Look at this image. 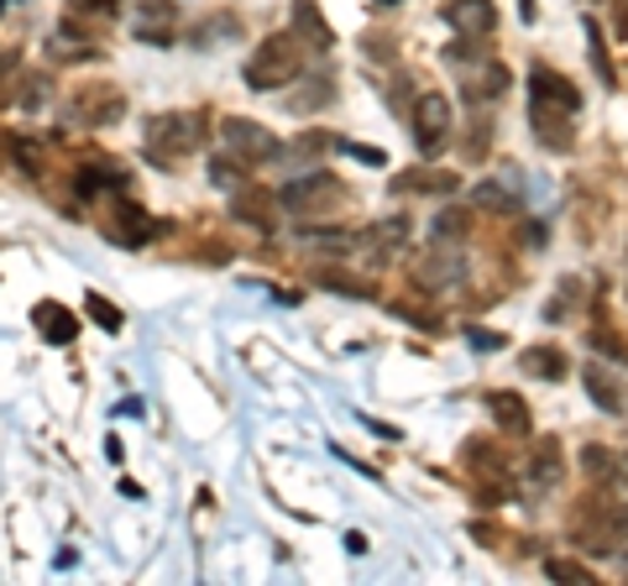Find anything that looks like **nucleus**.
I'll return each instance as SVG.
<instances>
[{
	"instance_id": "nucleus-34",
	"label": "nucleus",
	"mask_w": 628,
	"mask_h": 586,
	"mask_svg": "<svg viewBox=\"0 0 628 586\" xmlns=\"http://www.w3.org/2000/svg\"><path fill=\"white\" fill-rule=\"evenodd\" d=\"M346 152H351V158H362V163H387L377 147H357V141H346Z\"/></svg>"
},
{
	"instance_id": "nucleus-31",
	"label": "nucleus",
	"mask_w": 628,
	"mask_h": 586,
	"mask_svg": "<svg viewBox=\"0 0 628 586\" xmlns=\"http://www.w3.org/2000/svg\"><path fill=\"white\" fill-rule=\"evenodd\" d=\"M586 47H592V64H597V73H603V79H613V64H607V53H603V26H597V22H586Z\"/></svg>"
},
{
	"instance_id": "nucleus-10",
	"label": "nucleus",
	"mask_w": 628,
	"mask_h": 586,
	"mask_svg": "<svg viewBox=\"0 0 628 586\" xmlns=\"http://www.w3.org/2000/svg\"><path fill=\"white\" fill-rule=\"evenodd\" d=\"M137 37L152 47H168L178 37V11H173V0H147L142 11H137Z\"/></svg>"
},
{
	"instance_id": "nucleus-29",
	"label": "nucleus",
	"mask_w": 628,
	"mask_h": 586,
	"mask_svg": "<svg viewBox=\"0 0 628 586\" xmlns=\"http://www.w3.org/2000/svg\"><path fill=\"white\" fill-rule=\"evenodd\" d=\"M592 346H597V356H613V361H628V346L613 335V325H603L597 320V330H592Z\"/></svg>"
},
{
	"instance_id": "nucleus-27",
	"label": "nucleus",
	"mask_w": 628,
	"mask_h": 586,
	"mask_svg": "<svg viewBox=\"0 0 628 586\" xmlns=\"http://www.w3.org/2000/svg\"><path fill=\"white\" fill-rule=\"evenodd\" d=\"M545 576H550V582H592V571H586V565H581V561H560V555L545 561Z\"/></svg>"
},
{
	"instance_id": "nucleus-5",
	"label": "nucleus",
	"mask_w": 628,
	"mask_h": 586,
	"mask_svg": "<svg viewBox=\"0 0 628 586\" xmlns=\"http://www.w3.org/2000/svg\"><path fill=\"white\" fill-rule=\"evenodd\" d=\"M126 111V94L116 90V84H105V79H95V84H79L69 100V116L79 120V126H116Z\"/></svg>"
},
{
	"instance_id": "nucleus-2",
	"label": "nucleus",
	"mask_w": 628,
	"mask_h": 586,
	"mask_svg": "<svg viewBox=\"0 0 628 586\" xmlns=\"http://www.w3.org/2000/svg\"><path fill=\"white\" fill-rule=\"evenodd\" d=\"M142 147L147 158L158 168H173L178 158H189L205 147V120L194 116V111H168V116H152L142 131Z\"/></svg>"
},
{
	"instance_id": "nucleus-13",
	"label": "nucleus",
	"mask_w": 628,
	"mask_h": 586,
	"mask_svg": "<svg viewBox=\"0 0 628 586\" xmlns=\"http://www.w3.org/2000/svg\"><path fill=\"white\" fill-rule=\"evenodd\" d=\"M461 273H466V267H461V241H435V246L425 252V262H419V278L430 283V288H435V283H461Z\"/></svg>"
},
{
	"instance_id": "nucleus-25",
	"label": "nucleus",
	"mask_w": 628,
	"mask_h": 586,
	"mask_svg": "<svg viewBox=\"0 0 628 586\" xmlns=\"http://www.w3.org/2000/svg\"><path fill=\"white\" fill-rule=\"evenodd\" d=\"M503 90H508V73L498 69V64H492L487 73H477V79H466V100H472V105H482V100H498Z\"/></svg>"
},
{
	"instance_id": "nucleus-7",
	"label": "nucleus",
	"mask_w": 628,
	"mask_h": 586,
	"mask_svg": "<svg viewBox=\"0 0 628 586\" xmlns=\"http://www.w3.org/2000/svg\"><path fill=\"white\" fill-rule=\"evenodd\" d=\"M105 235H111V241H121V246H147V241L158 235V220H152L142 205L116 199V205H111V220H105Z\"/></svg>"
},
{
	"instance_id": "nucleus-4",
	"label": "nucleus",
	"mask_w": 628,
	"mask_h": 586,
	"mask_svg": "<svg viewBox=\"0 0 628 586\" xmlns=\"http://www.w3.org/2000/svg\"><path fill=\"white\" fill-rule=\"evenodd\" d=\"M278 205L289 215H330L346 205V184H340L336 173H304V179H293V184L278 188Z\"/></svg>"
},
{
	"instance_id": "nucleus-26",
	"label": "nucleus",
	"mask_w": 628,
	"mask_h": 586,
	"mask_svg": "<svg viewBox=\"0 0 628 586\" xmlns=\"http://www.w3.org/2000/svg\"><path fill=\"white\" fill-rule=\"evenodd\" d=\"M581 461H586V471H592V476H597V482H613V476H618V456H613V450H603V446H586L581 450Z\"/></svg>"
},
{
	"instance_id": "nucleus-15",
	"label": "nucleus",
	"mask_w": 628,
	"mask_h": 586,
	"mask_svg": "<svg viewBox=\"0 0 628 586\" xmlns=\"http://www.w3.org/2000/svg\"><path fill=\"white\" fill-rule=\"evenodd\" d=\"M530 120H534V137L545 141V147H556V152L571 147V111H560V105H530Z\"/></svg>"
},
{
	"instance_id": "nucleus-35",
	"label": "nucleus",
	"mask_w": 628,
	"mask_h": 586,
	"mask_svg": "<svg viewBox=\"0 0 628 586\" xmlns=\"http://www.w3.org/2000/svg\"><path fill=\"white\" fill-rule=\"evenodd\" d=\"M73 11H116V0H69Z\"/></svg>"
},
{
	"instance_id": "nucleus-12",
	"label": "nucleus",
	"mask_w": 628,
	"mask_h": 586,
	"mask_svg": "<svg viewBox=\"0 0 628 586\" xmlns=\"http://www.w3.org/2000/svg\"><path fill=\"white\" fill-rule=\"evenodd\" d=\"M560 476H566V456H560V440H539L530 456V487L534 493H556Z\"/></svg>"
},
{
	"instance_id": "nucleus-20",
	"label": "nucleus",
	"mask_w": 628,
	"mask_h": 586,
	"mask_svg": "<svg viewBox=\"0 0 628 586\" xmlns=\"http://www.w3.org/2000/svg\"><path fill=\"white\" fill-rule=\"evenodd\" d=\"M48 94H53V84L43 79V73H16V84L5 90V100H11V105H22V111H43V105H48Z\"/></svg>"
},
{
	"instance_id": "nucleus-28",
	"label": "nucleus",
	"mask_w": 628,
	"mask_h": 586,
	"mask_svg": "<svg viewBox=\"0 0 628 586\" xmlns=\"http://www.w3.org/2000/svg\"><path fill=\"white\" fill-rule=\"evenodd\" d=\"M90 320H95V325H105V330H121L126 325V314L116 305H111V299H100V294H90Z\"/></svg>"
},
{
	"instance_id": "nucleus-11",
	"label": "nucleus",
	"mask_w": 628,
	"mask_h": 586,
	"mask_svg": "<svg viewBox=\"0 0 628 586\" xmlns=\"http://www.w3.org/2000/svg\"><path fill=\"white\" fill-rule=\"evenodd\" d=\"M461 179L451 173V168H409V173H398L393 179V194H456Z\"/></svg>"
},
{
	"instance_id": "nucleus-16",
	"label": "nucleus",
	"mask_w": 628,
	"mask_h": 586,
	"mask_svg": "<svg viewBox=\"0 0 628 586\" xmlns=\"http://www.w3.org/2000/svg\"><path fill=\"white\" fill-rule=\"evenodd\" d=\"M32 325L43 330V341H48V346H69L73 335H79V320H73L63 305H53V299H43V305L32 309Z\"/></svg>"
},
{
	"instance_id": "nucleus-19",
	"label": "nucleus",
	"mask_w": 628,
	"mask_h": 586,
	"mask_svg": "<svg viewBox=\"0 0 628 586\" xmlns=\"http://www.w3.org/2000/svg\"><path fill=\"white\" fill-rule=\"evenodd\" d=\"M524 372L545 377V382H560V377L571 372V356L560 352V346H530L524 352Z\"/></svg>"
},
{
	"instance_id": "nucleus-6",
	"label": "nucleus",
	"mask_w": 628,
	"mask_h": 586,
	"mask_svg": "<svg viewBox=\"0 0 628 586\" xmlns=\"http://www.w3.org/2000/svg\"><path fill=\"white\" fill-rule=\"evenodd\" d=\"M414 141H419L425 158H435L440 147L451 141V100H445L440 90L414 100Z\"/></svg>"
},
{
	"instance_id": "nucleus-14",
	"label": "nucleus",
	"mask_w": 628,
	"mask_h": 586,
	"mask_svg": "<svg viewBox=\"0 0 628 586\" xmlns=\"http://www.w3.org/2000/svg\"><path fill=\"white\" fill-rule=\"evenodd\" d=\"M487 409H492V420L503 424L508 435H530V403H524V393H508V388H492V393H487Z\"/></svg>"
},
{
	"instance_id": "nucleus-17",
	"label": "nucleus",
	"mask_w": 628,
	"mask_h": 586,
	"mask_svg": "<svg viewBox=\"0 0 628 586\" xmlns=\"http://www.w3.org/2000/svg\"><path fill=\"white\" fill-rule=\"evenodd\" d=\"M581 382H586V393H592V403H597V409H607V414H624V409H628L624 382H618L613 372H603V367H586V372H581Z\"/></svg>"
},
{
	"instance_id": "nucleus-1",
	"label": "nucleus",
	"mask_w": 628,
	"mask_h": 586,
	"mask_svg": "<svg viewBox=\"0 0 628 586\" xmlns=\"http://www.w3.org/2000/svg\"><path fill=\"white\" fill-rule=\"evenodd\" d=\"M304 73V47H299V37L293 32H278V37H267V43H257V53L246 58V90H257V94H272V90H283V84H293Z\"/></svg>"
},
{
	"instance_id": "nucleus-37",
	"label": "nucleus",
	"mask_w": 628,
	"mask_h": 586,
	"mask_svg": "<svg viewBox=\"0 0 628 586\" xmlns=\"http://www.w3.org/2000/svg\"><path fill=\"white\" fill-rule=\"evenodd\" d=\"M383 5H398V0H383Z\"/></svg>"
},
{
	"instance_id": "nucleus-3",
	"label": "nucleus",
	"mask_w": 628,
	"mask_h": 586,
	"mask_svg": "<svg viewBox=\"0 0 628 586\" xmlns=\"http://www.w3.org/2000/svg\"><path fill=\"white\" fill-rule=\"evenodd\" d=\"M220 141H225L231 163H242V168H263V163H272V158L283 152V141L272 137L263 120H252V116H225V120H220Z\"/></svg>"
},
{
	"instance_id": "nucleus-36",
	"label": "nucleus",
	"mask_w": 628,
	"mask_h": 586,
	"mask_svg": "<svg viewBox=\"0 0 628 586\" xmlns=\"http://www.w3.org/2000/svg\"><path fill=\"white\" fill-rule=\"evenodd\" d=\"M613 26H618V37H628V0L613 5Z\"/></svg>"
},
{
	"instance_id": "nucleus-18",
	"label": "nucleus",
	"mask_w": 628,
	"mask_h": 586,
	"mask_svg": "<svg viewBox=\"0 0 628 586\" xmlns=\"http://www.w3.org/2000/svg\"><path fill=\"white\" fill-rule=\"evenodd\" d=\"M100 188H126V168H116V158H90V168L79 173V194L90 199Z\"/></svg>"
},
{
	"instance_id": "nucleus-32",
	"label": "nucleus",
	"mask_w": 628,
	"mask_h": 586,
	"mask_svg": "<svg viewBox=\"0 0 628 586\" xmlns=\"http://www.w3.org/2000/svg\"><path fill=\"white\" fill-rule=\"evenodd\" d=\"M393 314H398V320H414L419 330H435V325H440L435 314H425L419 305H404V299H393Z\"/></svg>"
},
{
	"instance_id": "nucleus-33",
	"label": "nucleus",
	"mask_w": 628,
	"mask_h": 586,
	"mask_svg": "<svg viewBox=\"0 0 628 586\" xmlns=\"http://www.w3.org/2000/svg\"><path fill=\"white\" fill-rule=\"evenodd\" d=\"M325 147H330V137H325V131H304V137L293 141V152H299V158H319Z\"/></svg>"
},
{
	"instance_id": "nucleus-9",
	"label": "nucleus",
	"mask_w": 628,
	"mask_h": 586,
	"mask_svg": "<svg viewBox=\"0 0 628 586\" xmlns=\"http://www.w3.org/2000/svg\"><path fill=\"white\" fill-rule=\"evenodd\" d=\"M530 105H560V111H571L577 116L581 94L571 79H560L556 69H530Z\"/></svg>"
},
{
	"instance_id": "nucleus-24",
	"label": "nucleus",
	"mask_w": 628,
	"mask_h": 586,
	"mask_svg": "<svg viewBox=\"0 0 628 586\" xmlns=\"http://www.w3.org/2000/svg\"><path fill=\"white\" fill-rule=\"evenodd\" d=\"M466 231H472V210L466 205H445L435 215V241H466Z\"/></svg>"
},
{
	"instance_id": "nucleus-30",
	"label": "nucleus",
	"mask_w": 628,
	"mask_h": 586,
	"mask_svg": "<svg viewBox=\"0 0 628 586\" xmlns=\"http://www.w3.org/2000/svg\"><path fill=\"white\" fill-rule=\"evenodd\" d=\"M477 205H487V210H519V199L503 184H477Z\"/></svg>"
},
{
	"instance_id": "nucleus-22",
	"label": "nucleus",
	"mask_w": 628,
	"mask_h": 586,
	"mask_svg": "<svg viewBox=\"0 0 628 586\" xmlns=\"http://www.w3.org/2000/svg\"><path fill=\"white\" fill-rule=\"evenodd\" d=\"M367 241H372V246L387 257V252H398V246L409 241V220H404V215H387V220H377V226L367 231Z\"/></svg>"
},
{
	"instance_id": "nucleus-8",
	"label": "nucleus",
	"mask_w": 628,
	"mask_h": 586,
	"mask_svg": "<svg viewBox=\"0 0 628 586\" xmlns=\"http://www.w3.org/2000/svg\"><path fill=\"white\" fill-rule=\"evenodd\" d=\"M445 26L461 32L466 43H482L487 32L498 26V5L492 0H445Z\"/></svg>"
},
{
	"instance_id": "nucleus-21",
	"label": "nucleus",
	"mask_w": 628,
	"mask_h": 586,
	"mask_svg": "<svg viewBox=\"0 0 628 586\" xmlns=\"http://www.w3.org/2000/svg\"><path fill=\"white\" fill-rule=\"evenodd\" d=\"M293 26H299V32H293L299 43H314V47H330V43H336V37H330V26H325V16L314 11L310 0H299V5H293Z\"/></svg>"
},
{
	"instance_id": "nucleus-23",
	"label": "nucleus",
	"mask_w": 628,
	"mask_h": 586,
	"mask_svg": "<svg viewBox=\"0 0 628 586\" xmlns=\"http://www.w3.org/2000/svg\"><path fill=\"white\" fill-rule=\"evenodd\" d=\"M597 550L628 555V503H624V508H613V514L603 518V529H597Z\"/></svg>"
}]
</instances>
